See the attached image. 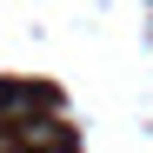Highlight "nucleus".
<instances>
[]
</instances>
